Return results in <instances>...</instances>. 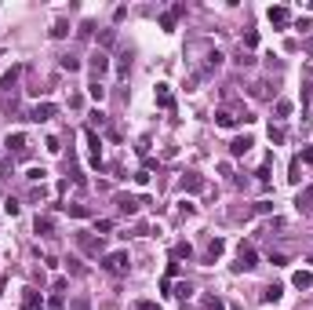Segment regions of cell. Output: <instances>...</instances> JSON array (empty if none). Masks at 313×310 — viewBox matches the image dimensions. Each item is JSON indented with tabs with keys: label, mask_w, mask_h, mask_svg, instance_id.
I'll use <instances>...</instances> for the list:
<instances>
[{
	"label": "cell",
	"mask_w": 313,
	"mask_h": 310,
	"mask_svg": "<svg viewBox=\"0 0 313 310\" xmlns=\"http://www.w3.org/2000/svg\"><path fill=\"white\" fill-rule=\"evenodd\" d=\"M128 267H131L128 252H106V256H102V270L113 274V277H124V274H128Z\"/></svg>",
	"instance_id": "1"
},
{
	"label": "cell",
	"mask_w": 313,
	"mask_h": 310,
	"mask_svg": "<svg viewBox=\"0 0 313 310\" xmlns=\"http://www.w3.org/2000/svg\"><path fill=\"white\" fill-rule=\"evenodd\" d=\"M255 117L252 113H233V110H218L215 113V124L218 128H237V124H252Z\"/></svg>",
	"instance_id": "2"
},
{
	"label": "cell",
	"mask_w": 313,
	"mask_h": 310,
	"mask_svg": "<svg viewBox=\"0 0 313 310\" xmlns=\"http://www.w3.org/2000/svg\"><path fill=\"white\" fill-rule=\"evenodd\" d=\"M255 267H259L255 248H252V244H241V252H237V263H233V270H237V274H248V270H255Z\"/></svg>",
	"instance_id": "3"
},
{
	"label": "cell",
	"mask_w": 313,
	"mask_h": 310,
	"mask_svg": "<svg viewBox=\"0 0 313 310\" xmlns=\"http://www.w3.org/2000/svg\"><path fill=\"white\" fill-rule=\"evenodd\" d=\"M76 244H81V252H88V256H102V234L81 230V234H76Z\"/></svg>",
	"instance_id": "4"
},
{
	"label": "cell",
	"mask_w": 313,
	"mask_h": 310,
	"mask_svg": "<svg viewBox=\"0 0 313 310\" xmlns=\"http://www.w3.org/2000/svg\"><path fill=\"white\" fill-rule=\"evenodd\" d=\"M8 150H11V157H19V161H26V157H29V139H26L22 132H15V135H8Z\"/></svg>",
	"instance_id": "5"
},
{
	"label": "cell",
	"mask_w": 313,
	"mask_h": 310,
	"mask_svg": "<svg viewBox=\"0 0 313 310\" xmlns=\"http://www.w3.org/2000/svg\"><path fill=\"white\" fill-rule=\"evenodd\" d=\"M84 139H88V153H91V168H102V146H99V135L84 128Z\"/></svg>",
	"instance_id": "6"
},
{
	"label": "cell",
	"mask_w": 313,
	"mask_h": 310,
	"mask_svg": "<svg viewBox=\"0 0 313 310\" xmlns=\"http://www.w3.org/2000/svg\"><path fill=\"white\" fill-rule=\"evenodd\" d=\"M138 208H142V201L131 197V194H117V212L120 215H135Z\"/></svg>",
	"instance_id": "7"
},
{
	"label": "cell",
	"mask_w": 313,
	"mask_h": 310,
	"mask_svg": "<svg viewBox=\"0 0 313 310\" xmlns=\"http://www.w3.org/2000/svg\"><path fill=\"white\" fill-rule=\"evenodd\" d=\"M58 110H55V102H40V106H33L29 110V120H37V124H44V120H51Z\"/></svg>",
	"instance_id": "8"
},
{
	"label": "cell",
	"mask_w": 313,
	"mask_h": 310,
	"mask_svg": "<svg viewBox=\"0 0 313 310\" xmlns=\"http://www.w3.org/2000/svg\"><path fill=\"white\" fill-rule=\"evenodd\" d=\"M179 186H182L186 194H200V190H204V179H200L197 172H186V175L179 179Z\"/></svg>",
	"instance_id": "9"
},
{
	"label": "cell",
	"mask_w": 313,
	"mask_h": 310,
	"mask_svg": "<svg viewBox=\"0 0 313 310\" xmlns=\"http://www.w3.org/2000/svg\"><path fill=\"white\" fill-rule=\"evenodd\" d=\"M182 15H186V4H175L171 11H164L161 15V29H175V22L182 19Z\"/></svg>",
	"instance_id": "10"
},
{
	"label": "cell",
	"mask_w": 313,
	"mask_h": 310,
	"mask_svg": "<svg viewBox=\"0 0 313 310\" xmlns=\"http://www.w3.org/2000/svg\"><path fill=\"white\" fill-rule=\"evenodd\" d=\"M252 146H255V143H252V135H237V139L229 143V157H244V153L252 150Z\"/></svg>",
	"instance_id": "11"
},
{
	"label": "cell",
	"mask_w": 313,
	"mask_h": 310,
	"mask_svg": "<svg viewBox=\"0 0 313 310\" xmlns=\"http://www.w3.org/2000/svg\"><path fill=\"white\" fill-rule=\"evenodd\" d=\"M295 208L299 212H313V186H302V194L295 197Z\"/></svg>",
	"instance_id": "12"
},
{
	"label": "cell",
	"mask_w": 313,
	"mask_h": 310,
	"mask_svg": "<svg viewBox=\"0 0 313 310\" xmlns=\"http://www.w3.org/2000/svg\"><path fill=\"white\" fill-rule=\"evenodd\" d=\"M106 70H109V55H106V51H95V55H91V73L102 77Z\"/></svg>",
	"instance_id": "13"
},
{
	"label": "cell",
	"mask_w": 313,
	"mask_h": 310,
	"mask_svg": "<svg viewBox=\"0 0 313 310\" xmlns=\"http://www.w3.org/2000/svg\"><path fill=\"white\" fill-rule=\"evenodd\" d=\"M226 252V241L222 237H215V241H208V252H204V263H215L218 256Z\"/></svg>",
	"instance_id": "14"
},
{
	"label": "cell",
	"mask_w": 313,
	"mask_h": 310,
	"mask_svg": "<svg viewBox=\"0 0 313 310\" xmlns=\"http://www.w3.org/2000/svg\"><path fill=\"white\" fill-rule=\"evenodd\" d=\"M270 22H273V26H288V22H291V11H288V8H280V4H277V8H270Z\"/></svg>",
	"instance_id": "15"
},
{
	"label": "cell",
	"mask_w": 313,
	"mask_h": 310,
	"mask_svg": "<svg viewBox=\"0 0 313 310\" xmlns=\"http://www.w3.org/2000/svg\"><path fill=\"white\" fill-rule=\"evenodd\" d=\"M37 234L40 237H51L55 234V219H51V215H37Z\"/></svg>",
	"instance_id": "16"
},
{
	"label": "cell",
	"mask_w": 313,
	"mask_h": 310,
	"mask_svg": "<svg viewBox=\"0 0 313 310\" xmlns=\"http://www.w3.org/2000/svg\"><path fill=\"white\" fill-rule=\"evenodd\" d=\"M22 306H26V310H40V292H37V288H26V292H22Z\"/></svg>",
	"instance_id": "17"
},
{
	"label": "cell",
	"mask_w": 313,
	"mask_h": 310,
	"mask_svg": "<svg viewBox=\"0 0 313 310\" xmlns=\"http://www.w3.org/2000/svg\"><path fill=\"white\" fill-rule=\"evenodd\" d=\"M291 285H295V288H313V270H295Z\"/></svg>",
	"instance_id": "18"
},
{
	"label": "cell",
	"mask_w": 313,
	"mask_h": 310,
	"mask_svg": "<svg viewBox=\"0 0 313 310\" xmlns=\"http://www.w3.org/2000/svg\"><path fill=\"white\" fill-rule=\"evenodd\" d=\"M280 296H284V285H266L262 288V303H277Z\"/></svg>",
	"instance_id": "19"
},
{
	"label": "cell",
	"mask_w": 313,
	"mask_h": 310,
	"mask_svg": "<svg viewBox=\"0 0 313 310\" xmlns=\"http://www.w3.org/2000/svg\"><path fill=\"white\" fill-rule=\"evenodd\" d=\"M156 106H161V110H171V88L168 84H156Z\"/></svg>",
	"instance_id": "20"
},
{
	"label": "cell",
	"mask_w": 313,
	"mask_h": 310,
	"mask_svg": "<svg viewBox=\"0 0 313 310\" xmlns=\"http://www.w3.org/2000/svg\"><path fill=\"white\" fill-rule=\"evenodd\" d=\"M58 66L66 70V73H76V70H81V58H76V55H62V58H58Z\"/></svg>",
	"instance_id": "21"
},
{
	"label": "cell",
	"mask_w": 313,
	"mask_h": 310,
	"mask_svg": "<svg viewBox=\"0 0 313 310\" xmlns=\"http://www.w3.org/2000/svg\"><path fill=\"white\" fill-rule=\"evenodd\" d=\"M171 256H175V259H193V248H190V241H179L175 248H171Z\"/></svg>",
	"instance_id": "22"
},
{
	"label": "cell",
	"mask_w": 313,
	"mask_h": 310,
	"mask_svg": "<svg viewBox=\"0 0 313 310\" xmlns=\"http://www.w3.org/2000/svg\"><path fill=\"white\" fill-rule=\"evenodd\" d=\"M19 77H22V66H15V70H8V73H4V91H11L15 84H19Z\"/></svg>",
	"instance_id": "23"
},
{
	"label": "cell",
	"mask_w": 313,
	"mask_h": 310,
	"mask_svg": "<svg viewBox=\"0 0 313 310\" xmlns=\"http://www.w3.org/2000/svg\"><path fill=\"white\" fill-rule=\"evenodd\" d=\"M66 212L73 215V219H88V215H91V208H88V205H66Z\"/></svg>",
	"instance_id": "24"
},
{
	"label": "cell",
	"mask_w": 313,
	"mask_h": 310,
	"mask_svg": "<svg viewBox=\"0 0 313 310\" xmlns=\"http://www.w3.org/2000/svg\"><path fill=\"white\" fill-rule=\"evenodd\" d=\"M284 139H288V132L280 128V124H270V143H277V146H280Z\"/></svg>",
	"instance_id": "25"
},
{
	"label": "cell",
	"mask_w": 313,
	"mask_h": 310,
	"mask_svg": "<svg viewBox=\"0 0 313 310\" xmlns=\"http://www.w3.org/2000/svg\"><path fill=\"white\" fill-rule=\"evenodd\" d=\"M273 113H277V117H291V102H288V99H277Z\"/></svg>",
	"instance_id": "26"
},
{
	"label": "cell",
	"mask_w": 313,
	"mask_h": 310,
	"mask_svg": "<svg viewBox=\"0 0 313 310\" xmlns=\"http://www.w3.org/2000/svg\"><path fill=\"white\" fill-rule=\"evenodd\" d=\"M204 310H226V303L218 296H204Z\"/></svg>",
	"instance_id": "27"
},
{
	"label": "cell",
	"mask_w": 313,
	"mask_h": 310,
	"mask_svg": "<svg viewBox=\"0 0 313 310\" xmlns=\"http://www.w3.org/2000/svg\"><path fill=\"white\" fill-rule=\"evenodd\" d=\"M66 33H69V26H66V22H62V19H58V22L51 26V37H55V40H62V37H66Z\"/></svg>",
	"instance_id": "28"
},
{
	"label": "cell",
	"mask_w": 313,
	"mask_h": 310,
	"mask_svg": "<svg viewBox=\"0 0 313 310\" xmlns=\"http://www.w3.org/2000/svg\"><path fill=\"white\" fill-rule=\"evenodd\" d=\"M128 70H131V55H120V62H117V73H120V77H128Z\"/></svg>",
	"instance_id": "29"
},
{
	"label": "cell",
	"mask_w": 313,
	"mask_h": 310,
	"mask_svg": "<svg viewBox=\"0 0 313 310\" xmlns=\"http://www.w3.org/2000/svg\"><path fill=\"white\" fill-rule=\"evenodd\" d=\"M88 95H91V99H95V102H102V95H106V88H102V84L95 81V84H91V88H88Z\"/></svg>",
	"instance_id": "30"
},
{
	"label": "cell",
	"mask_w": 313,
	"mask_h": 310,
	"mask_svg": "<svg viewBox=\"0 0 313 310\" xmlns=\"http://www.w3.org/2000/svg\"><path fill=\"white\" fill-rule=\"evenodd\" d=\"M44 175H48L44 168H29V172H26V179H29V182H44Z\"/></svg>",
	"instance_id": "31"
},
{
	"label": "cell",
	"mask_w": 313,
	"mask_h": 310,
	"mask_svg": "<svg viewBox=\"0 0 313 310\" xmlns=\"http://www.w3.org/2000/svg\"><path fill=\"white\" fill-rule=\"evenodd\" d=\"M171 296H179V299H190V296H193V288H190V285H186V281H182V285H179L175 292H171Z\"/></svg>",
	"instance_id": "32"
},
{
	"label": "cell",
	"mask_w": 313,
	"mask_h": 310,
	"mask_svg": "<svg viewBox=\"0 0 313 310\" xmlns=\"http://www.w3.org/2000/svg\"><path fill=\"white\" fill-rule=\"evenodd\" d=\"M299 172H302V161H299V157H295V161H291V175H288V179H291V182H299V179H302Z\"/></svg>",
	"instance_id": "33"
},
{
	"label": "cell",
	"mask_w": 313,
	"mask_h": 310,
	"mask_svg": "<svg viewBox=\"0 0 313 310\" xmlns=\"http://www.w3.org/2000/svg\"><path fill=\"white\" fill-rule=\"evenodd\" d=\"M135 310H161V303H153V299H138Z\"/></svg>",
	"instance_id": "34"
},
{
	"label": "cell",
	"mask_w": 313,
	"mask_h": 310,
	"mask_svg": "<svg viewBox=\"0 0 313 310\" xmlns=\"http://www.w3.org/2000/svg\"><path fill=\"white\" fill-rule=\"evenodd\" d=\"M69 310H91V303H88V299H84V296H76V299H73V303H69Z\"/></svg>",
	"instance_id": "35"
},
{
	"label": "cell",
	"mask_w": 313,
	"mask_h": 310,
	"mask_svg": "<svg viewBox=\"0 0 313 310\" xmlns=\"http://www.w3.org/2000/svg\"><path fill=\"white\" fill-rule=\"evenodd\" d=\"M255 44H259V33H255V29H248V33H244V48H255Z\"/></svg>",
	"instance_id": "36"
},
{
	"label": "cell",
	"mask_w": 313,
	"mask_h": 310,
	"mask_svg": "<svg viewBox=\"0 0 313 310\" xmlns=\"http://www.w3.org/2000/svg\"><path fill=\"white\" fill-rule=\"evenodd\" d=\"M76 33H81V37H84V40H88V37H91V33H95V22H81V29H76Z\"/></svg>",
	"instance_id": "37"
},
{
	"label": "cell",
	"mask_w": 313,
	"mask_h": 310,
	"mask_svg": "<svg viewBox=\"0 0 313 310\" xmlns=\"http://www.w3.org/2000/svg\"><path fill=\"white\" fill-rule=\"evenodd\" d=\"M95 128H106V117L95 110V113H91V132H95Z\"/></svg>",
	"instance_id": "38"
},
{
	"label": "cell",
	"mask_w": 313,
	"mask_h": 310,
	"mask_svg": "<svg viewBox=\"0 0 313 310\" xmlns=\"http://www.w3.org/2000/svg\"><path fill=\"white\" fill-rule=\"evenodd\" d=\"M252 91H255V95H259V99H270V84H262V81H259V84H255Z\"/></svg>",
	"instance_id": "39"
},
{
	"label": "cell",
	"mask_w": 313,
	"mask_h": 310,
	"mask_svg": "<svg viewBox=\"0 0 313 310\" xmlns=\"http://www.w3.org/2000/svg\"><path fill=\"white\" fill-rule=\"evenodd\" d=\"M113 40H117V29H102V44H106V48H109Z\"/></svg>",
	"instance_id": "40"
},
{
	"label": "cell",
	"mask_w": 313,
	"mask_h": 310,
	"mask_svg": "<svg viewBox=\"0 0 313 310\" xmlns=\"http://www.w3.org/2000/svg\"><path fill=\"white\" fill-rule=\"evenodd\" d=\"M44 310H62V296H58V292H55V296L48 299V306H44Z\"/></svg>",
	"instance_id": "41"
},
{
	"label": "cell",
	"mask_w": 313,
	"mask_h": 310,
	"mask_svg": "<svg viewBox=\"0 0 313 310\" xmlns=\"http://www.w3.org/2000/svg\"><path fill=\"white\" fill-rule=\"evenodd\" d=\"M255 175H259V182L266 186V182H270V164H262V168H259V172H255Z\"/></svg>",
	"instance_id": "42"
},
{
	"label": "cell",
	"mask_w": 313,
	"mask_h": 310,
	"mask_svg": "<svg viewBox=\"0 0 313 310\" xmlns=\"http://www.w3.org/2000/svg\"><path fill=\"white\" fill-rule=\"evenodd\" d=\"M302 164H313V146H302V157H299Z\"/></svg>",
	"instance_id": "43"
},
{
	"label": "cell",
	"mask_w": 313,
	"mask_h": 310,
	"mask_svg": "<svg viewBox=\"0 0 313 310\" xmlns=\"http://www.w3.org/2000/svg\"><path fill=\"white\" fill-rule=\"evenodd\" d=\"M4 208H8V215H11V219H15V215H19V201H15V197H11V201H8V205H4Z\"/></svg>",
	"instance_id": "44"
},
{
	"label": "cell",
	"mask_w": 313,
	"mask_h": 310,
	"mask_svg": "<svg viewBox=\"0 0 313 310\" xmlns=\"http://www.w3.org/2000/svg\"><path fill=\"white\" fill-rule=\"evenodd\" d=\"M270 263H273V267H284V263H288V256H280V252H273V256H270Z\"/></svg>",
	"instance_id": "45"
},
{
	"label": "cell",
	"mask_w": 313,
	"mask_h": 310,
	"mask_svg": "<svg viewBox=\"0 0 313 310\" xmlns=\"http://www.w3.org/2000/svg\"><path fill=\"white\" fill-rule=\"evenodd\" d=\"M135 182H138V186H146V182H149V172H146V168H142V172H135Z\"/></svg>",
	"instance_id": "46"
},
{
	"label": "cell",
	"mask_w": 313,
	"mask_h": 310,
	"mask_svg": "<svg viewBox=\"0 0 313 310\" xmlns=\"http://www.w3.org/2000/svg\"><path fill=\"white\" fill-rule=\"evenodd\" d=\"M302 51H306V55H313V37H309V40L302 44Z\"/></svg>",
	"instance_id": "47"
},
{
	"label": "cell",
	"mask_w": 313,
	"mask_h": 310,
	"mask_svg": "<svg viewBox=\"0 0 313 310\" xmlns=\"http://www.w3.org/2000/svg\"><path fill=\"white\" fill-rule=\"evenodd\" d=\"M306 91H309V99H313V81H309V84H306Z\"/></svg>",
	"instance_id": "48"
},
{
	"label": "cell",
	"mask_w": 313,
	"mask_h": 310,
	"mask_svg": "<svg viewBox=\"0 0 313 310\" xmlns=\"http://www.w3.org/2000/svg\"><path fill=\"white\" fill-rule=\"evenodd\" d=\"M0 296H4V277H0Z\"/></svg>",
	"instance_id": "49"
}]
</instances>
